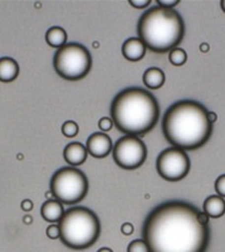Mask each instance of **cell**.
Listing matches in <instances>:
<instances>
[{
	"label": "cell",
	"instance_id": "4dcf8cb0",
	"mask_svg": "<svg viewBox=\"0 0 225 252\" xmlns=\"http://www.w3.org/2000/svg\"><path fill=\"white\" fill-rule=\"evenodd\" d=\"M200 51L202 53H207L209 51V45L207 43H201L199 46Z\"/></svg>",
	"mask_w": 225,
	"mask_h": 252
},
{
	"label": "cell",
	"instance_id": "8fae6325",
	"mask_svg": "<svg viewBox=\"0 0 225 252\" xmlns=\"http://www.w3.org/2000/svg\"><path fill=\"white\" fill-rule=\"evenodd\" d=\"M146 46L139 37H131L123 42L121 52L123 57L129 61L137 62L143 59L146 54Z\"/></svg>",
	"mask_w": 225,
	"mask_h": 252
},
{
	"label": "cell",
	"instance_id": "3957f363",
	"mask_svg": "<svg viewBox=\"0 0 225 252\" xmlns=\"http://www.w3.org/2000/svg\"><path fill=\"white\" fill-rule=\"evenodd\" d=\"M159 103L152 93L129 88L117 94L111 105V118L118 130L129 136H144L156 126Z\"/></svg>",
	"mask_w": 225,
	"mask_h": 252
},
{
	"label": "cell",
	"instance_id": "603a6c76",
	"mask_svg": "<svg viewBox=\"0 0 225 252\" xmlns=\"http://www.w3.org/2000/svg\"><path fill=\"white\" fill-rule=\"evenodd\" d=\"M45 234L50 240H57L60 238V228L58 224L50 225L45 230Z\"/></svg>",
	"mask_w": 225,
	"mask_h": 252
},
{
	"label": "cell",
	"instance_id": "ba28073f",
	"mask_svg": "<svg viewBox=\"0 0 225 252\" xmlns=\"http://www.w3.org/2000/svg\"><path fill=\"white\" fill-rule=\"evenodd\" d=\"M112 153L115 163L120 168L134 170L142 166L145 162L147 148L139 137L126 135L116 142Z\"/></svg>",
	"mask_w": 225,
	"mask_h": 252
},
{
	"label": "cell",
	"instance_id": "d4e9b609",
	"mask_svg": "<svg viewBox=\"0 0 225 252\" xmlns=\"http://www.w3.org/2000/svg\"><path fill=\"white\" fill-rule=\"evenodd\" d=\"M151 2V0H129V3L135 9H145Z\"/></svg>",
	"mask_w": 225,
	"mask_h": 252
},
{
	"label": "cell",
	"instance_id": "5bb4252c",
	"mask_svg": "<svg viewBox=\"0 0 225 252\" xmlns=\"http://www.w3.org/2000/svg\"><path fill=\"white\" fill-rule=\"evenodd\" d=\"M19 75L18 62L11 57L0 58V82L10 83Z\"/></svg>",
	"mask_w": 225,
	"mask_h": 252
},
{
	"label": "cell",
	"instance_id": "d6a6232c",
	"mask_svg": "<svg viewBox=\"0 0 225 252\" xmlns=\"http://www.w3.org/2000/svg\"><path fill=\"white\" fill-rule=\"evenodd\" d=\"M220 5H221L222 11L225 13V0H222V1L220 2Z\"/></svg>",
	"mask_w": 225,
	"mask_h": 252
},
{
	"label": "cell",
	"instance_id": "ffe728a7",
	"mask_svg": "<svg viewBox=\"0 0 225 252\" xmlns=\"http://www.w3.org/2000/svg\"><path fill=\"white\" fill-rule=\"evenodd\" d=\"M128 252H151L150 247L143 239L131 241L128 246Z\"/></svg>",
	"mask_w": 225,
	"mask_h": 252
},
{
	"label": "cell",
	"instance_id": "4fadbf2b",
	"mask_svg": "<svg viewBox=\"0 0 225 252\" xmlns=\"http://www.w3.org/2000/svg\"><path fill=\"white\" fill-rule=\"evenodd\" d=\"M64 204L58 200H46L41 206L40 214L45 222L49 223H59V220L64 215Z\"/></svg>",
	"mask_w": 225,
	"mask_h": 252
},
{
	"label": "cell",
	"instance_id": "9c48e42d",
	"mask_svg": "<svg viewBox=\"0 0 225 252\" xmlns=\"http://www.w3.org/2000/svg\"><path fill=\"white\" fill-rule=\"evenodd\" d=\"M158 175L168 182H178L189 175L191 169L190 157L178 147H169L160 153L156 161Z\"/></svg>",
	"mask_w": 225,
	"mask_h": 252
},
{
	"label": "cell",
	"instance_id": "8992f818",
	"mask_svg": "<svg viewBox=\"0 0 225 252\" xmlns=\"http://www.w3.org/2000/svg\"><path fill=\"white\" fill-rule=\"evenodd\" d=\"M93 60L90 51L84 45L71 42L57 50L54 55V69L62 79L78 81L88 76Z\"/></svg>",
	"mask_w": 225,
	"mask_h": 252
},
{
	"label": "cell",
	"instance_id": "e0dca14e",
	"mask_svg": "<svg viewBox=\"0 0 225 252\" xmlns=\"http://www.w3.org/2000/svg\"><path fill=\"white\" fill-rule=\"evenodd\" d=\"M45 41L53 49H61L67 41V34L64 28L55 26L50 28L45 33Z\"/></svg>",
	"mask_w": 225,
	"mask_h": 252
},
{
	"label": "cell",
	"instance_id": "44dd1931",
	"mask_svg": "<svg viewBox=\"0 0 225 252\" xmlns=\"http://www.w3.org/2000/svg\"><path fill=\"white\" fill-rule=\"evenodd\" d=\"M113 126H114V122L112 120V118L103 117L98 121V127L102 132L110 131L113 128Z\"/></svg>",
	"mask_w": 225,
	"mask_h": 252
},
{
	"label": "cell",
	"instance_id": "5b68a950",
	"mask_svg": "<svg viewBox=\"0 0 225 252\" xmlns=\"http://www.w3.org/2000/svg\"><path fill=\"white\" fill-rule=\"evenodd\" d=\"M58 226L62 244L75 250H83L94 245L101 232L99 218L87 207L68 208Z\"/></svg>",
	"mask_w": 225,
	"mask_h": 252
},
{
	"label": "cell",
	"instance_id": "e575fe53",
	"mask_svg": "<svg viewBox=\"0 0 225 252\" xmlns=\"http://www.w3.org/2000/svg\"><path fill=\"white\" fill-rule=\"evenodd\" d=\"M94 46H95V47H97V46H99V44H98L97 42H95V43H94Z\"/></svg>",
	"mask_w": 225,
	"mask_h": 252
},
{
	"label": "cell",
	"instance_id": "4316f807",
	"mask_svg": "<svg viewBox=\"0 0 225 252\" xmlns=\"http://www.w3.org/2000/svg\"><path fill=\"white\" fill-rule=\"evenodd\" d=\"M20 207H21V209L23 211L30 212V211H32L33 208H34V203H33V201L31 200V199H25V200L21 202Z\"/></svg>",
	"mask_w": 225,
	"mask_h": 252
},
{
	"label": "cell",
	"instance_id": "d6986e66",
	"mask_svg": "<svg viewBox=\"0 0 225 252\" xmlns=\"http://www.w3.org/2000/svg\"><path fill=\"white\" fill-rule=\"evenodd\" d=\"M62 135L66 138H74L79 132V125L73 120L65 121L61 126Z\"/></svg>",
	"mask_w": 225,
	"mask_h": 252
},
{
	"label": "cell",
	"instance_id": "6da1fadb",
	"mask_svg": "<svg viewBox=\"0 0 225 252\" xmlns=\"http://www.w3.org/2000/svg\"><path fill=\"white\" fill-rule=\"evenodd\" d=\"M199 210L183 201H168L146 217L142 235L151 252H206L211 232L198 220Z\"/></svg>",
	"mask_w": 225,
	"mask_h": 252
},
{
	"label": "cell",
	"instance_id": "2e32d148",
	"mask_svg": "<svg viewBox=\"0 0 225 252\" xmlns=\"http://www.w3.org/2000/svg\"><path fill=\"white\" fill-rule=\"evenodd\" d=\"M142 80L144 85L150 90H159L165 83V74L159 67H149L144 72Z\"/></svg>",
	"mask_w": 225,
	"mask_h": 252
},
{
	"label": "cell",
	"instance_id": "83f0119b",
	"mask_svg": "<svg viewBox=\"0 0 225 252\" xmlns=\"http://www.w3.org/2000/svg\"><path fill=\"white\" fill-rule=\"evenodd\" d=\"M198 220H199L200 224L207 226L208 222H209V217L205 214L204 211H199L198 212Z\"/></svg>",
	"mask_w": 225,
	"mask_h": 252
},
{
	"label": "cell",
	"instance_id": "484cf974",
	"mask_svg": "<svg viewBox=\"0 0 225 252\" xmlns=\"http://www.w3.org/2000/svg\"><path fill=\"white\" fill-rule=\"evenodd\" d=\"M120 230H121L122 234L129 236V235H131V234L134 233L135 228H134V225H133V224L129 223V222H127V223H123V224L121 225Z\"/></svg>",
	"mask_w": 225,
	"mask_h": 252
},
{
	"label": "cell",
	"instance_id": "7c38bea8",
	"mask_svg": "<svg viewBox=\"0 0 225 252\" xmlns=\"http://www.w3.org/2000/svg\"><path fill=\"white\" fill-rule=\"evenodd\" d=\"M88 151L80 142H71L64 149V158L69 166L77 167L88 159Z\"/></svg>",
	"mask_w": 225,
	"mask_h": 252
},
{
	"label": "cell",
	"instance_id": "f1b7e54d",
	"mask_svg": "<svg viewBox=\"0 0 225 252\" xmlns=\"http://www.w3.org/2000/svg\"><path fill=\"white\" fill-rule=\"evenodd\" d=\"M207 118H208V121L212 124H214L217 121V119H218V116H217V114L214 112H207Z\"/></svg>",
	"mask_w": 225,
	"mask_h": 252
},
{
	"label": "cell",
	"instance_id": "277c9868",
	"mask_svg": "<svg viewBox=\"0 0 225 252\" xmlns=\"http://www.w3.org/2000/svg\"><path fill=\"white\" fill-rule=\"evenodd\" d=\"M137 33L146 49L164 54L175 49L183 40L185 26L182 16L176 10L156 5L141 15Z\"/></svg>",
	"mask_w": 225,
	"mask_h": 252
},
{
	"label": "cell",
	"instance_id": "52a82bcc",
	"mask_svg": "<svg viewBox=\"0 0 225 252\" xmlns=\"http://www.w3.org/2000/svg\"><path fill=\"white\" fill-rule=\"evenodd\" d=\"M50 188L56 200L65 205H74L87 196L89 180L79 168L61 167L53 175Z\"/></svg>",
	"mask_w": 225,
	"mask_h": 252
},
{
	"label": "cell",
	"instance_id": "f546056e",
	"mask_svg": "<svg viewBox=\"0 0 225 252\" xmlns=\"http://www.w3.org/2000/svg\"><path fill=\"white\" fill-rule=\"evenodd\" d=\"M22 222L25 223L26 225H28V226L32 225L33 224V217L30 216V215H26L25 217H23V219H22Z\"/></svg>",
	"mask_w": 225,
	"mask_h": 252
},
{
	"label": "cell",
	"instance_id": "1f68e13d",
	"mask_svg": "<svg viewBox=\"0 0 225 252\" xmlns=\"http://www.w3.org/2000/svg\"><path fill=\"white\" fill-rule=\"evenodd\" d=\"M97 252H114V251L111 248H108V247H102V248L98 249Z\"/></svg>",
	"mask_w": 225,
	"mask_h": 252
},
{
	"label": "cell",
	"instance_id": "9a60e30c",
	"mask_svg": "<svg viewBox=\"0 0 225 252\" xmlns=\"http://www.w3.org/2000/svg\"><path fill=\"white\" fill-rule=\"evenodd\" d=\"M205 214L213 219H219L225 214V200L220 195H209L203 203Z\"/></svg>",
	"mask_w": 225,
	"mask_h": 252
},
{
	"label": "cell",
	"instance_id": "7402d4cb",
	"mask_svg": "<svg viewBox=\"0 0 225 252\" xmlns=\"http://www.w3.org/2000/svg\"><path fill=\"white\" fill-rule=\"evenodd\" d=\"M215 190L218 195L225 198V173L217 178L215 182Z\"/></svg>",
	"mask_w": 225,
	"mask_h": 252
},
{
	"label": "cell",
	"instance_id": "ac0fdd59",
	"mask_svg": "<svg viewBox=\"0 0 225 252\" xmlns=\"http://www.w3.org/2000/svg\"><path fill=\"white\" fill-rule=\"evenodd\" d=\"M168 60L174 66H182L188 61V54L180 47H175L168 53Z\"/></svg>",
	"mask_w": 225,
	"mask_h": 252
},
{
	"label": "cell",
	"instance_id": "7a4b0ae2",
	"mask_svg": "<svg viewBox=\"0 0 225 252\" xmlns=\"http://www.w3.org/2000/svg\"><path fill=\"white\" fill-rule=\"evenodd\" d=\"M206 107L197 101L181 100L170 105L162 120V131L168 143L183 151H195L211 138L213 124Z\"/></svg>",
	"mask_w": 225,
	"mask_h": 252
},
{
	"label": "cell",
	"instance_id": "30bf717a",
	"mask_svg": "<svg viewBox=\"0 0 225 252\" xmlns=\"http://www.w3.org/2000/svg\"><path fill=\"white\" fill-rule=\"evenodd\" d=\"M88 153L96 159H103L113 151V141L105 132H94L87 141Z\"/></svg>",
	"mask_w": 225,
	"mask_h": 252
},
{
	"label": "cell",
	"instance_id": "cb8c5ba5",
	"mask_svg": "<svg viewBox=\"0 0 225 252\" xmlns=\"http://www.w3.org/2000/svg\"><path fill=\"white\" fill-rule=\"evenodd\" d=\"M157 5L164 9H174L176 5L180 3L179 0H156Z\"/></svg>",
	"mask_w": 225,
	"mask_h": 252
},
{
	"label": "cell",
	"instance_id": "836d02e7",
	"mask_svg": "<svg viewBox=\"0 0 225 252\" xmlns=\"http://www.w3.org/2000/svg\"><path fill=\"white\" fill-rule=\"evenodd\" d=\"M17 158H18L19 160H21V159H22V155H18V156H17Z\"/></svg>",
	"mask_w": 225,
	"mask_h": 252
}]
</instances>
